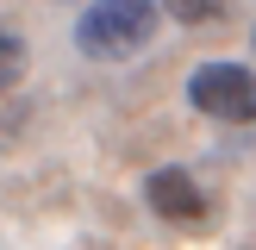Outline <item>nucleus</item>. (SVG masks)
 <instances>
[{
	"label": "nucleus",
	"instance_id": "nucleus-1",
	"mask_svg": "<svg viewBox=\"0 0 256 250\" xmlns=\"http://www.w3.org/2000/svg\"><path fill=\"white\" fill-rule=\"evenodd\" d=\"M156 38V0H94L75 19V50L94 62H125Z\"/></svg>",
	"mask_w": 256,
	"mask_h": 250
},
{
	"label": "nucleus",
	"instance_id": "nucleus-2",
	"mask_svg": "<svg viewBox=\"0 0 256 250\" xmlns=\"http://www.w3.org/2000/svg\"><path fill=\"white\" fill-rule=\"evenodd\" d=\"M188 100L219 125H256V69H244V62H200L188 75Z\"/></svg>",
	"mask_w": 256,
	"mask_h": 250
},
{
	"label": "nucleus",
	"instance_id": "nucleus-3",
	"mask_svg": "<svg viewBox=\"0 0 256 250\" xmlns=\"http://www.w3.org/2000/svg\"><path fill=\"white\" fill-rule=\"evenodd\" d=\"M144 200H150V212L169 219V225H200L206 219V194H200V182L188 169H156L144 182Z\"/></svg>",
	"mask_w": 256,
	"mask_h": 250
},
{
	"label": "nucleus",
	"instance_id": "nucleus-4",
	"mask_svg": "<svg viewBox=\"0 0 256 250\" xmlns=\"http://www.w3.org/2000/svg\"><path fill=\"white\" fill-rule=\"evenodd\" d=\"M162 12L175 25H212V19H225V0H162Z\"/></svg>",
	"mask_w": 256,
	"mask_h": 250
},
{
	"label": "nucleus",
	"instance_id": "nucleus-5",
	"mask_svg": "<svg viewBox=\"0 0 256 250\" xmlns=\"http://www.w3.org/2000/svg\"><path fill=\"white\" fill-rule=\"evenodd\" d=\"M19 75H25V44H19L12 32H0V88L19 82Z\"/></svg>",
	"mask_w": 256,
	"mask_h": 250
},
{
	"label": "nucleus",
	"instance_id": "nucleus-6",
	"mask_svg": "<svg viewBox=\"0 0 256 250\" xmlns=\"http://www.w3.org/2000/svg\"><path fill=\"white\" fill-rule=\"evenodd\" d=\"M250 38H256V32H250Z\"/></svg>",
	"mask_w": 256,
	"mask_h": 250
}]
</instances>
